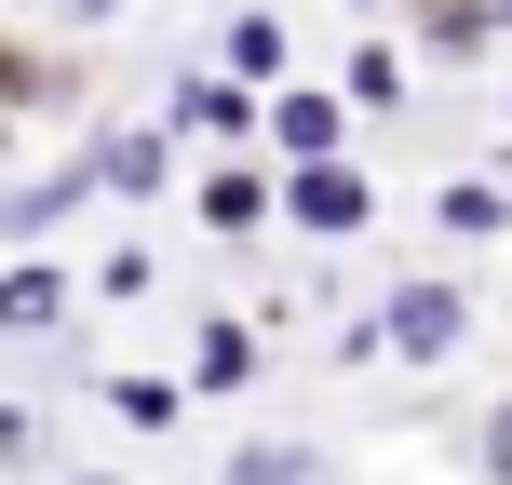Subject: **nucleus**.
I'll use <instances>...</instances> for the list:
<instances>
[{
    "label": "nucleus",
    "instance_id": "obj_1",
    "mask_svg": "<svg viewBox=\"0 0 512 485\" xmlns=\"http://www.w3.org/2000/svg\"><path fill=\"white\" fill-rule=\"evenodd\" d=\"M378 337H391V351H418V364H445V351L472 337V297H459V283H391Z\"/></svg>",
    "mask_w": 512,
    "mask_h": 485
},
{
    "label": "nucleus",
    "instance_id": "obj_2",
    "mask_svg": "<svg viewBox=\"0 0 512 485\" xmlns=\"http://www.w3.org/2000/svg\"><path fill=\"white\" fill-rule=\"evenodd\" d=\"M283 216H297L310 243H351L364 216H378V189H364L351 162H297V176H283Z\"/></svg>",
    "mask_w": 512,
    "mask_h": 485
},
{
    "label": "nucleus",
    "instance_id": "obj_3",
    "mask_svg": "<svg viewBox=\"0 0 512 485\" xmlns=\"http://www.w3.org/2000/svg\"><path fill=\"white\" fill-rule=\"evenodd\" d=\"M162 122H176V135H243L256 95H243V81H176V95H162Z\"/></svg>",
    "mask_w": 512,
    "mask_h": 485
},
{
    "label": "nucleus",
    "instance_id": "obj_4",
    "mask_svg": "<svg viewBox=\"0 0 512 485\" xmlns=\"http://www.w3.org/2000/svg\"><path fill=\"white\" fill-rule=\"evenodd\" d=\"M0 324H14V337H54V324H68V283H54L41 256H27V270L0 283Z\"/></svg>",
    "mask_w": 512,
    "mask_h": 485
},
{
    "label": "nucleus",
    "instance_id": "obj_5",
    "mask_svg": "<svg viewBox=\"0 0 512 485\" xmlns=\"http://www.w3.org/2000/svg\"><path fill=\"white\" fill-rule=\"evenodd\" d=\"M95 189H162V135H95Z\"/></svg>",
    "mask_w": 512,
    "mask_h": 485
},
{
    "label": "nucleus",
    "instance_id": "obj_6",
    "mask_svg": "<svg viewBox=\"0 0 512 485\" xmlns=\"http://www.w3.org/2000/svg\"><path fill=\"white\" fill-rule=\"evenodd\" d=\"M189 203H203V230H256V216H270V176H243V162H230V176H203Z\"/></svg>",
    "mask_w": 512,
    "mask_h": 485
},
{
    "label": "nucleus",
    "instance_id": "obj_7",
    "mask_svg": "<svg viewBox=\"0 0 512 485\" xmlns=\"http://www.w3.org/2000/svg\"><path fill=\"white\" fill-rule=\"evenodd\" d=\"M270 135H283L297 162H337V95H283V108H270Z\"/></svg>",
    "mask_w": 512,
    "mask_h": 485
},
{
    "label": "nucleus",
    "instance_id": "obj_8",
    "mask_svg": "<svg viewBox=\"0 0 512 485\" xmlns=\"http://www.w3.org/2000/svg\"><path fill=\"white\" fill-rule=\"evenodd\" d=\"M216 485H337V472L310 459V445H243V459L216 472Z\"/></svg>",
    "mask_w": 512,
    "mask_h": 485
},
{
    "label": "nucleus",
    "instance_id": "obj_9",
    "mask_svg": "<svg viewBox=\"0 0 512 485\" xmlns=\"http://www.w3.org/2000/svg\"><path fill=\"white\" fill-rule=\"evenodd\" d=\"M486 0H418V41H432V54H486Z\"/></svg>",
    "mask_w": 512,
    "mask_h": 485
},
{
    "label": "nucleus",
    "instance_id": "obj_10",
    "mask_svg": "<svg viewBox=\"0 0 512 485\" xmlns=\"http://www.w3.org/2000/svg\"><path fill=\"white\" fill-rule=\"evenodd\" d=\"M108 418H122V432H176V391L162 378H108Z\"/></svg>",
    "mask_w": 512,
    "mask_h": 485
},
{
    "label": "nucleus",
    "instance_id": "obj_11",
    "mask_svg": "<svg viewBox=\"0 0 512 485\" xmlns=\"http://www.w3.org/2000/svg\"><path fill=\"white\" fill-rule=\"evenodd\" d=\"M243 364H256V351H243V324H203V351H189V378H203V391H230Z\"/></svg>",
    "mask_w": 512,
    "mask_h": 485
},
{
    "label": "nucleus",
    "instance_id": "obj_12",
    "mask_svg": "<svg viewBox=\"0 0 512 485\" xmlns=\"http://www.w3.org/2000/svg\"><path fill=\"white\" fill-rule=\"evenodd\" d=\"M230 68H243V81H270V68H283V27H270V14H243V27H230Z\"/></svg>",
    "mask_w": 512,
    "mask_h": 485
},
{
    "label": "nucleus",
    "instance_id": "obj_13",
    "mask_svg": "<svg viewBox=\"0 0 512 485\" xmlns=\"http://www.w3.org/2000/svg\"><path fill=\"white\" fill-rule=\"evenodd\" d=\"M486 472H499V485H512V405H499V418H486Z\"/></svg>",
    "mask_w": 512,
    "mask_h": 485
},
{
    "label": "nucleus",
    "instance_id": "obj_14",
    "mask_svg": "<svg viewBox=\"0 0 512 485\" xmlns=\"http://www.w3.org/2000/svg\"><path fill=\"white\" fill-rule=\"evenodd\" d=\"M68 14H81V27H95V14H122V0H68Z\"/></svg>",
    "mask_w": 512,
    "mask_h": 485
},
{
    "label": "nucleus",
    "instance_id": "obj_15",
    "mask_svg": "<svg viewBox=\"0 0 512 485\" xmlns=\"http://www.w3.org/2000/svg\"><path fill=\"white\" fill-rule=\"evenodd\" d=\"M499 14H512V0H499Z\"/></svg>",
    "mask_w": 512,
    "mask_h": 485
}]
</instances>
